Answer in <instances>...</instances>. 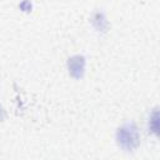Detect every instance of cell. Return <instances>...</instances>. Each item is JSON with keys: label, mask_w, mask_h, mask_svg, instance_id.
<instances>
[{"label": "cell", "mask_w": 160, "mask_h": 160, "mask_svg": "<svg viewBox=\"0 0 160 160\" xmlns=\"http://www.w3.org/2000/svg\"><path fill=\"white\" fill-rule=\"evenodd\" d=\"M138 140H139V136H138L136 129H132V128H129V126L120 129V131H119V141H120V144L122 146L131 149L138 144Z\"/></svg>", "instance_id": "1"}]
</instances>
